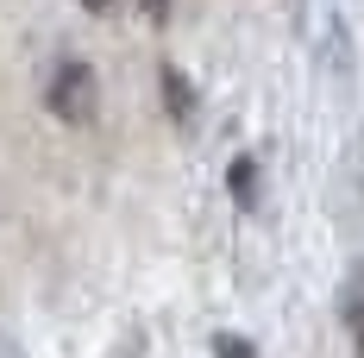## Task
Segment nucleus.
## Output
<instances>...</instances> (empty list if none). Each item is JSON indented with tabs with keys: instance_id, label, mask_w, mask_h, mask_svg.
Here are the masks:
<instances>
[{
	"instance_id": "4",
	"label": "nucleus",
	"mask_w": 364,
	"mask_h": 358,
	"mask_svg": "<svg viewBox=\"0 0 364 358\" xmlns=\"http://www.w3.org/2000/svg\"><path fill=\"white\" fill-rule=\"evenodd\" d=\"M352 333H358V352H364V270H358V283H352Z\"/></svg>"
},
{
	"instance_id": "2",
	"label": "nucleus",
	"mask_w": 364,
	"mask_h": 358,
	"mask_svg": "<svg viewBox=\"0 0 364 358\" xmlns=\"http://www.w3.org/2000/svg\"><path fill=\"white\" fill-rule=\"evenodd\" d=\"M157 88H164V107H170V120H176V126H195V88L182 82L176 63H164V70H157Z\"/></svg>"
},
{
	"instance_id": "3",
	"label": "nucleus",
	"mask_w": 364,
	"mask_h": 358,
	"mask_svg": "<svg viewBox=\"0 0 364 358\" xmlns=\"http://www.w3.org/2000/svg\"><path fill=\"white\" fill-rule=\"evenodd\" d=\"M226 189H232V201H239V208H257V164H252V157H232Z\"/></svg>"
},
{
	"instance_id": "7",
	"label": "nucleus",
	"mask_w": 364,
	"mask_h": 358,
	"mask_svg": "<svg viewBox=\"0 0 364 358\" xmlns=\"http://www.w3.org/2000/svg\"><path fill=\"white\" fill-rule=\"evenodd\" d=\"M82 6H88V13H113L119 0H82Z\"/></svg>"
},
{
	"instance_id": "6",
	"label": "nucleus",
	"mask_w": 364,
	"mask_h": 358,
	"mask_svg": "<svg viewBox=\"0 0 364 358\" xmlns=\"http://www.w3.org/2000/svg\"><path fill=\"white\" fill-rule=\"evenodd\" d=\"M139 6H145L151 26H164V19H170V0H139Z\"/></svg>"
},
{
	"instance_id": "5",
	"label": "nucleus",
	"mask_w": 364,
	"mask_h": 358,
	"mask_svg": "<svg viewBox=\"0 0 364 358\" xmlns=\"http://www.w3.org/2000/svg\"><path fill=\"white\" fill-rule=\"evenodd\" d=\"M214 358H257V352L245 346V339H232V333H220V339H214Z\"/></svg>"
},
{
	"instance_id": "1",
	"label": "nucleus",
	"mask_w": 364,
	"mask_h": 358,
	"mask_svg": "<svg viewBox=\"0 0 364 358\" xmlns=\"http://www.w3.org/2000/svg\"><path fill=\"white\" fill-rule=\"evenodd\" d=\"M44 107L57 113L63 126H88L95 120V107H101V82H95V70L88 63H57L50 70V88H44Z\"/></svg>"
}]
</instances>
